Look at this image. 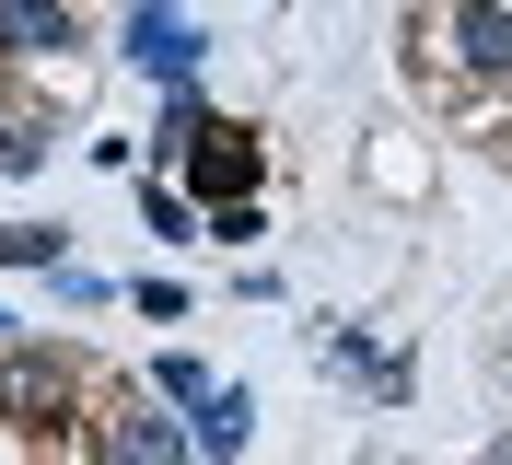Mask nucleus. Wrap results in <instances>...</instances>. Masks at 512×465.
<instances>
[{
	"instance_id": "obj_1",
	"label": "nucleus",
	"mask_w": 512,
	"mask_h": 465,
	"mask_svg": "<svg viewBox=\"0 0 512 465\" xmlns=\"http://www.w3.org/2000/svg\"><path fill=\"white\" fill-rule=\"evenodd\" d=\"M256 163H268V152H256L245 128H210V140H198V152H187V175H198V186H210V198H222V210H233V198H245V186H256Z\"/></svg>"
},
{
	"instance_id": "obj_4",
	"label": "nucleus",
	"mask_w": 512,
	"mask_h": 465,
	"mask_svg": "<svg viewBox=\"0 0 512 465\" xmlns=\"http://www.w3.org/2000/svg\"><path fill=\"white\" fill-rule=\"evenodd\" d=\"M128 47H140V59H152V70H187V59H198V24H187V12H163V0H152V12L128 24Z\"/></svg>"
},
{
	"instance_id": "obj_5",
	"label": "nucleus",
	"mask_w": 512,
	"mask_h": 465,
	"mask_svg": "<svg viewBox=\"0 0 512 465\" xmlns=\"http://www.w3.org/2000/svg\"><path fill=\"white\" fill-rule=\"evenodd\" d=\"M117 465H187L175 419H152V407H128V419H117Z\"/></svg>"
},
{
	"instance_id": "obj_8",
	"label": "nucleus",
	"mask_w": 512,
	"mask_h": 465,
	"mask_svg": "<svg viewBox=\"0 0 512 465\" xmlns=\"http://www.w3.org/2000/svg\"><path fill=\"white\" fill-rule=\"evenodd\" d=\"M0 256H12V268H59V233H47V221H12Z\"/></svg>"
},
{
	"instance_id": "obj_10",
	"label": "nucleus",
	"mask_w": 512,
	"mask_h": 465,
	"mask_svg": "<svg viewBox=\"0 0 512 465\" xmlns=\"http://www.w3.org/2000/svg\"><path fill=\"white\" fill-rule=\"evenodd\" d=\"M0 326H12V314H0Z\"/></svg>"
},
{
	"instance_id": "obj_3",
	"label": "nucleus",
	"mask_w": 512,
	"mask_h": 465,
	"mask_svg": "<svg viewBox=\"0 0 512 465\" xmlns=\"http://www.w3.org/2000/svg\"><path fill=\"white\" fill-rule=\"evenodd\" d=\"M245 431H256L245 384H210V396H198V454H245Z\"/></svg>"
},
{
	"instance_id": "obj_6",
	"label": "nucleus",
	"mask_w": 512,
	"mask_h": 465,
	"mask_svg": "<svg viewBox=\"0 0 512 465\" xmlns=\"http://www.w3.org/2000/svg\"><path fill=\"white\" fill-rule=\"evenodd\" d=\"M454 47H466V70H512V12H454Z\"/></svg>"
},
{
	"instance_id": "obj_7",
	"label": "nucleus",
	"mask_w": 512,
	"mask_h": 465,
	"mask_svg": "<svg viewBox=\"0 0 512 465\" xmlns=\"http://www.w3.org/2000/svg\"><path fill=\"white\" fill-rule=\"evenodd\" d=\"M47 396H59V361L12 349V361H0V407H47Z\"/></svg>"
},
{
	"instance_id": "obj_9",
	"label": "nucleus",
	"mask_w": 512,
	"mask_h": 465,
	"mask_svg": "<svg viewBox=\"0 0 512 465\" xmlns=\"http://www.w3.org/2000/svg\"><path fill=\"white\" fill-rule=\"evenodd\" d=\"M35 163H47V140L35 128H0V175H35Z\"/></svg>"
},
{
	"instance_id": "obj_2",
	"label": "nucleus",
	"mask_w": 512,
	"mask_h": 465,
	"mask_svg": "<svg viewBox=\"0 0 512 465\" xmlns=\"http://www.w3.org/2000/svg\"><path fill=\"white\" fill-rule=\"evenodd\" d=\"M0 47L12 59H47V47H70V12L59 0H0Z\"/></svg>"
}]
</instances>
